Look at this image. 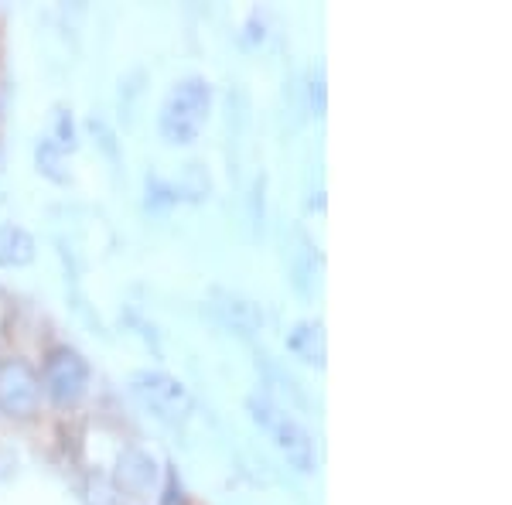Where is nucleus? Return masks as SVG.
<instances>
[{"mask_svg": "<svg viewBox=\"0 0 512 505\" xmlns=\"http://www.w3.org/2000/svg\"><path fill=\"white\" fill-rule=\"evenodd\" d=\"M212 89L205 79H185L168 93L161 106V134L171 144H192L209 120Z\"/></svg>", "mask_w": 512, "mask_h": 505, "instance_id": "f257e3e1", "label": "nucleus"}, {"mask_svg": "<svg viewBox=\"0 0 512 505\" xmlns=\"http://www.w3.org/2000/svg\"><path fill=\"white\" fill-rule=\"evenodd\" d=\"M38 383L41 396H48L55 407H76L82 396L89 393V362L76 349H69V345H59L41 362Z\"/></svg>", "mask_w": 512, "mask_h": 505, "instance_id": "f03ea898", "label": "nucleus"}, {"mask_svg": "<svg viewBox=\"0 0 512 505\" xmlns=\"http://www.w3.org/2000/svg\"><path fill=\"white\" fill-rule=\"evenodd\" d=\"M41 407L38 369L24 359H0V413L18 420H31Z\"/></svg>", "mask_w": 512, "mask_h": 505, "instance_id": "7ed1b4c3", "label": "nucleus"}, {"mask_svg": "<svg viewBox=\"0 0 512 505\" xmlns=\"http://www.w3.org/2000/svg\"><path fill=\"white\" fill-rule=\"evenodd\" d=\"M256 420L270 430V437H274V444L280 447V454H284L297 471L315 468V441H311V434L297 424L291 413L260 403V407H256Z\"/></svg>", "mask_w": 512, "mask_h": 505, "instance_id": "20e7f679", "label": "nucleus"}, {"mask_svg": "<svg viewBox=\"0 0 512 505\" xmlns=\"http://www.w3.org/2000/svg\"><path fill=\"white\" fill-rule=\"evenodd\" d=\"M140 393L151 403V410H158V417L164 420H178L192 410V396L181 389L171 376H161V372H151V376H140Z\"/></svg>", "mask_w": 512, "mask_h": 505, "instance_id": "39448f33", "label": "nucleus"}, {"mask_svg": "<svg viewBox=\"0 0 512 505\" xmlns=\"http://www.w3.org/2000/svg\"><path fill=\"white\" fill-rule=\"evenodd\" d=\"M158 461L147 451H127L117 465V482L130 499H147L151 492H158Z\"/></svg>", "mask_w": 512, "mask_h": 505, "instance_id": "423d86ee", "label": "nucleus"}, {"mask_svg": "<svg viewBox=\"0 0 512 505\" xmlns=\"http://www.w3.org/2000/svg\"><path fill=\"white\" fill-rule=\"evenodd\" d=\"M35 256V239L21 226H0V267H21Z\"/></svg>", "mask_w": 512, "mask_h": 505, "instance_id": "0eeeda50", "label": "nucleus"}, {"mask_svg": "<svg viewBox=\"0 0 512 505\" xmlns=\"http://www.w3.org/2000/svg\"><path fill=\"white\" fill-rule=\"evenodd\" d=\"M294 355H301L304 362H321L325 355V338H321V328L318 325H297L287 338Z\"/></svg>", "mask_w": 512, "mask_h": 505, "instance_id": "6e6552de", "label": "nucleus"}]
</instances>
